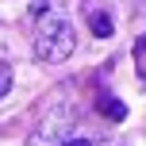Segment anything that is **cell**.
Instances as JSON below:
<instances>
[{"label": "cell", "instance_id": "277c9868", "mask_svg": "<svg viewBox=\"0 0 146 146\" xmlns=\"http://www.w3.org/2000/svg\"><path fill=\"white\" fill-rule=\"evenodd\" d=\"M8 88H12V69L0 62V96H8Z\"/></svg>", "mask_w": 146, "mask_h": 146}, {"label": "cell", "instance_id": "5b68a950", "mask_svg": "<svg viewBox=\"0 0 146 146\" xmlns=\"http://www.w3.org/2000/svg\"><path fill=\"white\" fill-rule=\"evenodd\" d=\"M58 146H92L88 139H69V142H58Z\"/></svg>", "mask_w": 146, "mask_h": 146}, {"label": "cell", "instance_id": "8992f818", "mask_svg": "<svg viewBox=\"0 0 146 146\" xmlns=\"http://www.w3.org/2000/svg\"><path fill=\"white\" fill-rule=\"evenodd\" d=\"M139 46H142V50H146V35H142V42H139Z\"/></svg>", "mask_w": 146, "mask_h": 146}, {"label": "cell", "instance_id": "6da1fadb", "mask_svg": "<svg viewBox=\"0 0 146 146\" xmlns=\"http://www.w3.org/2000/svg\"><path fill=\"white\" fill-rule=\"evenodd\" d=\"M35 12H38V19H35V58L50 62V66L66 62L73 54V46H77L69 19L62 12H46V4H38Z\"/></svg>", "mask_w": 146, "mask_h": 146}, {"label": "cell", "instance_id": "7a4b0ae2", "mask_svg": "<svg viewBox=\"0 0 146 146\" xmlns=\"http://www.w3.org/2000/svg\"><path fill=\"white\" fill-rule=\"evenodd\" d=\"M96 111H100L104 119H111V123H123V119H127V104L115 100L111 92H100V96H96Z\"/></svg>", "mask_w": 146, "mask_h": 146}, {"label": "cell", "instance_id": "3957f363", "mask_svg": "<svg viewBox=\"0 0 146 146\" xmlns=\"http://www.w3.org/2000/svg\"><path fill=\"white\" fill-rule=\"evenodd\" d=\"M88 31H92L96 38H111V31H115V23H111L108 15H104V12H92V15H88Z\"/></svg>", "mask_w": 146, "mask_h": 146}]
</instances>
